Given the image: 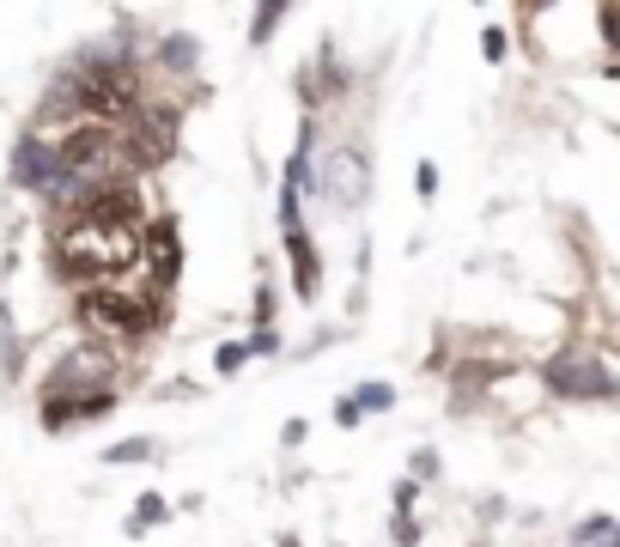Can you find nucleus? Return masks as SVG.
I'll use <instances>...</instances> for the list:
<instances>
[{"label":"nucleus","instance_id":"1","mask_svg":"<svg viewBox=\"0 0 620 547\" xmlns=\"http://www.w3.org/2000/svg\"><path fill=\"white\" fill-rule=\"evenodd\" d=\"M310 183H317V195L329 201V207H359L365 195H371V152H365V140H329L323 152H317V165H310Z\"/></svg>","mask_w":620,"mask_h":547},{"label":"nucleus","instance_id":"2","mask_svg":"<svg viewBox=\"0 0 620 547\" xmlns=\"http://www.w3.org/2000/svg\"><path fill=\"white\" fill-rule=\"evenodd\" d=\"M541 402H548V383H541V371H529V365H505V371H493V377H487L481 408H475V414H493V420L517 426V420H529Z\"/></svg>","mask_w":620,"mask_h":547},{"label":"nucleus","instance_id":"3","mask_svg":"<svg viewBox=\"0 0 620 547\" xmlns=\"http://www.w3.org/2000/svg\"><path fill=\"white\" fill-rule=\"evenodd\" d=\"M140 274L152 280V286H165L171 292V280L183 274V238H177V219L171 213H159L146 225V238H140Z\"/></svg>","mask_w":620,"mask_h":547},{"label":"nucleus","instance_id":"4","mask_svg":"<svg viewBox=\"0 0 620 547\" xmlns=\"http://www.w3.org/2000/svg\"><path fill=\"white\" fill-rule=\"evenodd\" d=\"M280 250H286V262H292V292H298V298H317V292H323V256H317V238H310L304 219L280 231Z\"/></svg>","mask_w":620,"mask_h":547},{"label":"nucleus","instance_id":"5","mask_svg":"<svg viewBox=\"0 0 620 547\" xmlns=\"http://www.w3.org/2000/svg\"><path fill=\"white\" fill-rule=\"evenodd\" d=\"M13 183H19V189H37V195H49V189L61 183V152H55L49 140L25 134V140L13 146Z\"/></svg>","mask_w":620,"mask_h":547},{"label":"nucleus","instance_id":"6","mask_svg":"<svg viewBox=\"0 0 620 547\" xmlns=\"http://www.w3.org/2000/svg\"><path fill=\"white\" fill-rule=\"evenodd\" d=\"M171 517V505L159 499V493H140V505H134V517H128V535H146L152 523H165Z\"/></svg>","mask_w":620,"mask_h":547},{"label":"nucleus","instance_id":"7","mask_svg":"<svg viewBox=\"0 0 620 547\" xmlns=\"http://www.w3.org/2000/svg\"><path fill=\"white\" fill-rule=\"evenodd\" d=\"M152 456H159V444H152V438H122V444L104 450L110 468H122V462H152Z\"/></svg>","mask_w":620,"mask_h":547},{"label":"nucleus","instance_id":"8","mask_svg":"<svg viewBox=\"0 0 620 547\" xmlns=\"http://www.w3.org/2000/svg\"><path fill=\"white\" fill-rule=\"evenodd\" d=\"M244 365H250V341H219L213 347V371L219 377H238Z\"/></svg>","mask_w":620,"mask_h":547},{"label":"nucleus","instance_id":"9","mask_svg":"<svg viewBox=\"0 0 620 547\" xmlns=\"http://www.w3.org/2000/svg\"><path fill=\"white\" fill-rule=\"evenodd\" d=\"M195 55H201V49H195V37H165V49H159V61H165L171 73H189V67H195Z\"/></svg>","mask_w":620,"mask_h":547},{"label":"nucleus","instance_id":"10","mask_svg":"<svg viewBox=\"0 0 620 547\" xmlns=\"http://www.w3.org/2000/svg\"><path fill=\"white\" fill-rule=\"evenodd\" d=\"M614 529H620L614 517H584V523L572 529V547H602V541H608Z\"/></svg>","mask_w":620,"mask_h":547},{"label":"nucleus","instance_id":"11","mask_svg":"<svg viewBox=\"0 0 620 547\" xmlns=\"http://www.w3.org/2000/svg\"><path fill=\"white\" fill-rule=\"evenodd\" d=\"M596 43L620 61V7H596Z\"/></svg>","mask_w":620,"mask_h":547},{"label":"nucleus","instance_id":"12","mask_svg":"<svg viewBox=\"0 0 620 547\" xmlns=\"http://www.w3.org/2000/svg\"><path fill=\"white\" fill-rule=\"evenodd\" d=\"M359 414H383V408H396V389L390 383H359Z\"/></svg>","mask_w":620,"mask_h":547},{"label":"nucleus","instance_id":"13","mask_svg":"<svg viewBox=\"0 0 620 547\" xmlns=\"http://www.w3.org/2000/svg\"><path fill=\"white\" fill-rule=\"evenodd\" d=\"M390 541H396V547H420V517H414V511H396V517H390Z\"/></svg>","mask_w":620,"mask_h":547},{"label":"nucleus","instance_id":"14","mask_svg":"<svg viewBox=\"0 0 620 547\" xmlns=\"http://www.w3.org/2000/svg\"><path fill=\"white\" fill-rule=\"evenodd\" d=\"M432 475H438V450H414V456H408V481H420V487H426Z\"/></svg>","mask_w":620,"mask_h":547},{"label":"nucleus","instance_id":"15","mask_svg":"<svg viewBox=\"0 0 620 547\" xmlns=\"http://www.w3.org/2000/svg\"><path fill=\"white\" fill-rule=\"evenodd\" d=\"M274 25H286V7H262L256 13V25H250V43H268V31Z\"/></svg>","mask_w":620,"mask_h":547},{"label":"nucleus","instance_id":"16","mask_svg":"<svg viewBox=\"0 0 620 547\" xmlns=\"http://www.w3.org/2000/svg\"><path fill=\"white\" fill-rule=\"evenodd\" d=\"M414 195H420V201H432V195H438V165H432V159H420V165H414Z\"/></svg>","mask_w":620,"mask_h":547},{"label":"nucleus","instance_id":"17","mask_svg":"<svg viewBox=\"0 0 620 547\" xmlns=\"http://www.w3.org/2000/svg\"><path fill=\"white\" fill-rule=\"evenodd\" d=\"M481 55H487V61H505V55H511V37H505V31H487V37H481Z\"/></svg>","mask_w":620,"mask_h":547},{"label":"nucleus","instance_id":"18","mask_svg":"<svg viewBox=\"0 0 620 547\" xmlns=\"http://www.w3.org/2000/svg\"><path fill=\"white\" fill-rule=\"evenodd\" d=\"M335 420H341V426H347V432H353V426H359V420H365V414H359V402H353V396H341V402H335Z\"/></svg>","mask_w":620,"mask_h":547},{"label":"nucleus","instance_id":"19","mask_svg":"<svg viewBox=\"0 0 620 547\" xmlns=\"http://www.w3.org/2000/svg\"><path fill=\"white\" fill-rule=\"evenodd\" d=\"M304 432H310L304 420H286V432H280V438H286V450H298V444H304Z\"/></svg>","mask_w":620,"mask_h":547},{"label":"nucleus","instance_id":"20","mask_svg":"<svg viewBox=\"0 0 620 547\" xmlns=\"http://www.w3.org/2000/svg\"><path fill=\"white\" fill-rule=\"evenodd\" d=\"M274 547H304V541H298V535H280V541H274Z\"/></svg>","mask_w":620,"mask_h":547}]
</instances>
